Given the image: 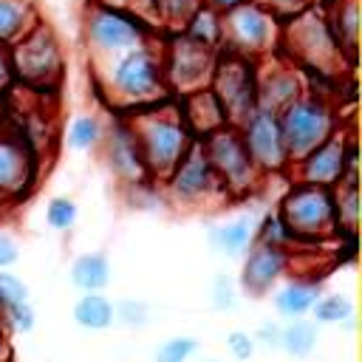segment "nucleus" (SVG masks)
I'll list each match as a JSON object with an SVG mask.
<instances>
[{"instance_id":"f257e3e1","label":"nucleus","mask_w":362,"mask_h":362,"mask_svg":"<svg viewBox=\"0 0 362 362\" xmlns=\"http://www.w3.org/2000/svg\"><path fill=\"white\" fill-rule=\"evenodd\" d=\"M96 79L99 90L107 96L110 105L122 110H141L150 105H158L170 99L161 65V48L147 40L130 51H122L116 57L96 62Z\"/></svg>"},{"instance_id":"f03ea898","label":"nucleus","mask_w":362,"mask_h":362,"mask_svg":"<svg viewBox=\"0 0 362 362\" xmlns=\"http://www.w3.org/2000/svg\"><path fill=\"white\" fill-rule=\"evenodd\" d=\"M277 54L297 65L305 76L317 74L325 79H342V68H354V62L342 54L325 11L314 6H305L300 14L283 20Z\"/></svg>"},{"instance_id":"7ed1b4c3","label":"nucleus","mask_w":362,"mask_h":362,"mask_svg":"<svg viewBox=\"0 0 362 362\" xmlns=\"http://www.w3.org/2000/svg\"><path fill=\"white\" fill-rule=\"evenodd\" d=\"M127 119L136 130V139H139V147H141V156H144V164L153 181H161L195 141L187 122L181 119L178 102L164 99L158 105L130 113Z\"/></svg>"},{"instance_id":"20e7f679","label":"nucleus","mask_w":362,"mask_h":362,"mask_svg":"<svg viewBox=\"0 0 362 362\" xmlns=\"http://www.w3.org/2000/svg\"><path fill=\"white\" fill-rule=\"evenodd\" d=\"M8 65H11V79L25 85L28 90H57L62 82V42L57 31L40 17L20 40H14L8 48Z\"/></svg>"},{"instance_id":"39448f33","label":"nucleus","mask_w":362,"mask_h":362,"mask_svg":"<svg viewBox=\"0 0 362 362\" xmlns=\"http://www.w3.org/2000/svg\"><path fill=\"white\" fill-rule=\"evenodd\" d=\"M82 31H85L88 51L99 62V59L116 57L122 51H130V48L153 40L156 25L124 6H116L107 0H93L85 8Z\"/></svg>"},{"instance_id":"423d86ee","label":"nucleus","mask_w":362,"mask_h":362,"mask_svg":"<svg viewBox=\"0 0 362 362\" xmlns=\"http://www.w3.org/2000/svg\"><path fill=\"white\" fill-rule=\"evenodd\" d=\"M274 212L283 218L297 246H308V243L314 246L322 240H334V229H337L334 189L328 187H317V184L294 178L280 195Z\"/></svg>"},{"instance_id":"0eeeda50","label":"nucleus","mask_w":362,"mask_h":362,"mask_svg":"<svg viewBox=\"0 0 362 362\" xmlns=\"http://www.w3.org/2000/svg\"><path fill=\"white\" fill-rule=\"evenodd\" d=\"M277 119H280V130H283L291 161L342 127L337 102L317 90H303L294 102H288L277 113Z\"/></svg>"},{"instance_id":"6e6552de","label":"nucleus","mask_w":362,"mask_h":362,"mask_svg":"<svg viewBox=\"0 0 362 362\" xmlns=\"http://www.w3.org/2000/svg\"><path fill=\"white\" fill-rule=\"evenodd\" d=\"M198 141L221 181L226 198H243L260 187L263 173L255 167V161L243 144V136L235 124H223Z\"/></svg>"},{"instance_id":"1a4fd4ad","label":"nucleus","mask_w":362,"mask_h":362,"mask_svg":"<svg viewBox=\"0 0 362 362\" xmlns=\"http://www.w3.org/2000/svg\"><path fill=\"white\" fill-rule=\"evenodd\" d=\"M257 71L260 59L240 57L226 48H221L215 57V68L206 88L215 93L226 113V122L235 127L257 107Z\"/></svg>"},{"instance_id":"9d476101","label":"nucleus","mask_w":362,"mask_h":362,"mask_svg":"<svg viewBox=\"0 0 362 362\" xmlns=\"http://www.w3.org/2000/svg\"><path fill=\"white\" fill-rule=\"evenodd\" d=\"M161 187H164V195L184 209L215 206L221 201H229L198 139L189 144L181 161L161 178Z\"/></svg>"},{"instance_id":"9b49d317","label":"nucleus","mask_w":362,"mask_h":362,"mask_svg":"<svg viewBox=\"0 0 362 362\" xmlns=\"http://www.w3.org/2000/svg\"><path fill=\"white\" fill-rule=\"evenodd\" d=\"M280 20L257 0H243L223 14V48L240 57L266 59L280 45Z\"/></svg>"},{"instance_id":"f8f14e48","label":"nucleus","mask_w":362,"mask_h":362,"mask_svg":"<svg viewBox=\"0 0 362 362\" xmlns=\"http://www.w3.org/2000/svg\"><path fill=\"white\" fill-rule=\"evenodd\" d=\"M356 164H359L356 161V139L339 127L325 141H320L317 147H311L308 153L294 158L288 173L297 181H308V184L334 189L345 175L359 173Z\"/></svg>"},{"instance_id":"ddd939ff","label":"nucleus","mask_w":362,"mask_h":362,"mask_svg":"<svg viewBox=\"0 0 362 362\" xmlns=\"http://www.w3.org/2000/svg\"><path fill=\"white\" fill-rule=\"evenodd\" d=\"M161 48V65L170 93H189L204 85H209L212 68H215V51H206L187 40L181 31H173Z\"/></svg>"},{"instance_id":"4468645a","label":"nucleus","mask_w":362,"mask_h":362,"mask_svg":"<svg viewBox=\"0 0 362 362\" xmlns=\"http://www.w3.org/2000/svg\"><path fill=\"white\" fill-rule=\"evenodd\" d=\"M243 144L255 161V167L263 175H274V173H288L291 167V156L280 130V119L274 110L266 107H255L240 124H238Z\"/></svg>"},{"instance_id":"2eb2a0df","label":"nucleus","mask_w":362,"mask_h":362,"mask_svg":"<svg viewBox=\"0 0 362 362\" xmlns=\"http://www.w3.org/2000/svg\"><path fill=\"white\" fill-rule=\"evenodd\" d=\"M99 150L105 156L107 173L122 187L136 189V187L153 184L150 170H147L144 156H141V147H139V139H136V130H133V124H130L127 116H119V119H113L105 127V139H102V147Z\"/></svg>"},{"instance_id":"dca6fc26","label":"nucleus","mask_w":362,"mask_h":362,"mask_svg":"<svg viewBox=\"0 0 362 362\" xmlns=\"http://www.w3.org/2000/svg\"><path fill=\"white\" fill-rule=\"evenodd\" d=\"M40 178V153L23 133L0 130V198L14 204L25 198Z\"/></svg>"},{"instance_id":"f3484780","label":"nucleus","mask_w":362,"mask_h":362,"mask_svg":"<svg viewBox=\"0 0 362 362\" xmlns=\"http://www.w3.org/2000/svg\"><path fill=\"white\" fill-rule=\"evenodd\" d=\"M294 263V255L280 246H266V243H252L243 257H240V272H238V288L249 297H266L272 288L288 277Z\"/></svg>"},{"instance_id":"a211bd4d","label":"nucleus","mask_w":362,"mask_h":362,"mask_svg":"<svg viewBox=\"0 0 362 362\" xmlns=\"http://www.w3.org/2000/svg\"><path fill=\"white\" fill-rule=\"evenodd\" d=\"M305 90V76L297 65H291L277 51L272 54V62L260 59L257 71V107L280 113L288 102H294Z\"/></svg>"},{"instance_id":"6ab92c4d","label":"nucleus","mask_w":362,"mask_h":362,"mask_svg":"<svg viewBox=\"0 0 362 362\" xmlns=\"http://www.w3.org/2000/svg\"><path fill=\"white\" fill-rule=\"evenodd\" d=\"M325 291L322 277H286L272 288V305L283 320H294V317H308L311 305L317 303V297Z\"/></svg>"},{"instance_id":"aec40b11","label":"nucleus","mask_w":362,"mask_h":362,"mask_svg":"<svg viewBox=\"0 0 362 362\" xmlns=\"http://www.w3.org/2000/svg\"><path fill=\"white\" fill-rule=\"evenodd\" d=\"M175 102H178L181 119L187 122V127H189V133H192L195 139H204L206 133H212V130L229 124V122H226V113H223V107H221V102L215 99V93H212L206 85L198 88V90L181 93Z\"/></svg>"},{"instance_id":"412c9836","label":"nucleus","mask_w":362,"mask_h":362,"mask_svg":"<svg viewBox=\"0 0 362 362\" xmlns=\"http://www.w3.org/2000/svg\"><path fill=\"white\" fill-rule=\"evenodd\" d=\"M255 223H257V215L255 212H240L235 218H226L221 223H212L209 232H206V240H209V246L218 255L243 257V252L255 243Z\"/></svg>"},{"instance_id":"4be33fe9","label":"nucleus","mask_w":362,"mask_h":362,"mask_svg":"<svg viewBox=\"0 0 362 362\" xmlns=\"http://www.w3.org/2000/svg\"><path fill=\"white\" fill-rule=\"evenodd\" d=\"M359 173L345 175L334 187V240H356L359 229Z\"/></svg>"},{"instance_id":"5701e85b","label":"nucleus","mask_w":362,"mask_h":362,"mask_svg":"<svg viewBox=\"0 0 362 362\" xmlns=\"http://www.w3.org/2000/svg\"><path fill=\"white\" fill-rule=\"evenodd\" d=\"M68 277L76 291L90 294V291H105L113 280V263L105 252H82L71 260Z\"/></svg>"},{"instance_id":"b1692460","label":"nucleus","mask_w":362,"mask_h":362,"mask_svg":"<svg viewBox=\"0 0 362 362\" xmlns=\"http://www.w3.org/2000/svg\"><path fill=\"white\" fill-rule=\"evenodd\" d=\"M328 17V25L348 57V62L356 65V45H359V0H337L328 8H322Z\"/></svg>"},{"instance_id":"393cba45","label":"nucleus","mask_w":362,"mask_h":362,"mask_svg":"<svg viewBox=\"0 0 362 362\" xmlns=\"http://www.w3.org/2000/svg\"><path fill=\"white\" fill-rule=\"evenodd\" d=\"M187 40H192L195 45L206 48V51H221L223 48V14L198 3L192 8V14L184 20V25L178 28Z\"/></svg>"},{"instance_id":"a878e982","label":"nucleus","mask_w":362,"mask_h":362,"mask_svg":"<svg viewBox=\"0 0 362 362\" xmlns=\"http://www.w3.org/2000/svg\"><path fill=\"white\" fill-rule=\"evenodd\" d=\"M71 317L82 331H107L113 328V300L102 291L79 294L71 308Z\"/></svg>"},{"instance_id":"bb28decb","label":"nucleus","mask_w":362,"mask_h":362,"mask_svg":"<svg viewBox=\"0 0 362 362\" xmlns=\"http://www.w3.org/2000/svg\"><path fill=\"white\" fill-rule=\"evenodd\" d=\"M37 20L40 11L34 0H0V48H8L14 40H20Z\"/></svg>"},{"instance_id":"cd10ccee","label":"nucleus","mask_w":362,"mask_h":362,"mask_svg":"<svg viewBox=\"0 0 362 362\" xmlns=\"http://www.w3.org/2000/svg\"><path fill=\"white\" fill-rule=\"evenodd\" d=\"M105 119L99 113H76L65 133H62V141L68 150L74 153H93L102 147V139H105Z\"/></svg>"},{"instance_id":"c85d7f7f","label":"nucleus","mask_w":362,"mask_h":362,"mask_svg":"<svg viewBox=\"0 0 362 362\" xmlns=\"http://www.w3.org/2000/svg\"><path fill=\"white\" fill-rule=\"evenodd\" d=\"M320 342V325L311 317H294L286 320L280 328V351H286L294 359H305L317 351Z\"/></svg>"},{"instance_id":"c756f323","label":"nucleus","mask_w":362,"mask_h":362,"mask_svg":"<svg viewBox=\"0 0 362 362\" xmlns=\"http://www.w3.org/2000/svg\"><path fill=\"white\" fill-rule=\"evenodd\" d=\"M308 317L317 322V325H348V328H356V305L348 294H339V291H322L317 297V303L311 305Z\"/></svg>"},{"instance_id":"7c9ffc66","label":"nucleus","mask_w":362,"mask_h":362,"mask_svg":"<svg viewBox=\"0 0 362 362\" xmlns=\"http://www.w3.org/2000/svg\"><path fill=\"white\" fill-rule=\"evenodd\" d=\"M255 243H266V246H280V249H288L294 255V235L288 232V226L283 223V218L269 209L263 215H257V223H255Z\"/></svg>"},{"instance_id":"2f4dec72","label":"nucleus","mask_w":362,"mask_h":362,"mask_svg":"<svg viewBox=\"0 0 362 362\" xmlns=\"http://www.w3.org/2000/svg\"><path fill=\"white\" fill-rule=\"evenodd\" d=\"M76 221H79V206H76L74 198H68V195H54V198L45 201V223H48L54 232L65 235V232H71V229L76 226Z\"/></svg>"},{"instance_id":"473e14b6","label":"nucleus","mask_w":362,"mask_h":362,"mask_svg":"<svg viewBox=\"0 0 362 362\" xmlns=\"http://www.w3.org/2000/svg\"><path fill=\"white\" fill-rule=\"evenodd\" d=\"M0 322L11 337H25V334H31L37 328V311H34L31 300L11 303V305H6L0 311Z\"/></svg>"},{"instance_id":"72a5a7b5","label":"nucleus","mask_w":362,"mask_h":362,"mask_svg":"<svg viewBox=\"0 0 362 362\" xmlns=\"http://www.w3.org/2000/svg\"><path fill=\"white\" fill-rule=\"evenodd\" d=\"M113 325L124 328H144L150 325V305L139 297H124L113 303Z\"/></svg>"},{"instance_id":"f704fd0d","label":"nucleus","mask_w":362,"mask_h":362,"mask_svg":"<svg viewBox=\"0 0 362 362\" xmlns=\"http://www.w3.org/2000/svg\"><path fill=\"white\" fill-rule=\"evenodd\" d=\"M198 339L189 337V334H178V337H170L164 339L156 354H153V362H189L195 354H198Z\"/></svg>"},{"instance_id":"c9c22d12","label":"nucleus","mask_w":362,"mask_h":362,"mask_svg":"<svg viewBox=\"0 0 362 362\" xmlns=\"http://www.w3.org/2000/svg\"><path fill=\"white\" fill-rule=\"evenodd\" d=\"M238 297H240V288H238V280L226 272L215 274L212 277V286H209V303L215 311H232L238 305Z\"/></svg>"},{"instance_id":"e433bc0d","label":"nucleus","mask_w":362,"mask_h":362,"mask_svg":"<svg viewBox=\"0 0 362 362\" xmlns=\"http://www.w3.org/2000/svg\"><path fill=\"white\" fill-rule=\"evenodd\" d=\"M226 351H229V356H232L235 362H249V359L255 356L257 345H255V339H252L249 331L235 328V331L226 334Z\"/></svg>"},{"instance_id":"4c0bfd02","label":"nucleus","mask_w":362,"mask_h":362,"mask_svg":"<svg viewBox=\"0 0 362 362\" xmlns=\"http://www.w3.org/2000/svg\"><path fill=\"white\" fill-rule=\"evenodd\" d=\"M280 328H283L280 320H263V322H257V328L252 331L255 345L269 348V351H280Z\"/></svg>"},{"instance_id":"58836bf2","label":"nucleus","mask_w":362,"mask_h":362,"mask_svg":"<svg viewBox=\"0 0 362 362\" xmlns=\"http://www.w3.org/2000/svg\"><path fill=\"white\" fill-rule=\"evenodd\" d=\"M257 3L266 6L280 23L288 20V17H294V14H300V11L308 6V0H257Z\"/></svg>"},{"instance_id":"ea45409f","label":"nucleus","mask_w":362,"mask_h":362,"mask_svg":"<svg viewBox=\"0 0 362 362\" xmlns=\"http://www.w3.org/2000/svg\"><path fill=\"white\" fill-rule=\"evenodd\" d=\"M17 260H20V243L8 232H0V269H11Z\"/></svg>"},{"instance_id":"a19ab883","label":"nucleus","mask_w":362,"mask_h":362,"mask_svg":"<svg viewBox=\"0 0 362 362\" xmlns=\"http://www.w3.org/2000/svg\"><path fill=\"white\" fill-rule=\"evenodd\" d=\"M0 362H14V345H11V334L3 328V322H0Z\"/></svg>"},{"instance_id":"79ce46f5","label":"nucleus","mask_w":362,"mask_h":362,"mask_svg":"<svg viewBox=\"0 0 362 362\" xmlns=\"http://www.w3.org/2000/svg\"><path fill=\"white\" fill-rule=\"evenodd\" d=\"M14 79H11V65H8V54H6V48H0V90H6L8 85H11Z\"/></svg>"},{"instance_id":"37998d69","label":"nucleus","mask_w":362,"mask_h":362,"mask_svg":"<svg viewBox=\"0 0 362 362\" xmlns=\"http://www.w3.org/2000/svg\"><path fill=\"white\" fill-rule=\"evenodd\" d=\"M204 6H209V8H215V11H221V14H226L229 8H235V6H240L243 0H201Z\"/></svg>"},{"instance_id":"c03bdc74","label":"nucleus","mask_w":362,"mask_h":362,"mask_svg":"<svg viewBox=\"0 0 362 362\" xmlns=\"http://www.w3.org/2000/svg\"><path fill=\"white\" fill-rule=\"evenodd\" d=\"M331 3H337V0H308V6H314V8H328Z\"/></svg>"},{"instance_id":"a18cd8bd","label":"nucleus","mask_w":362,"mask_h":362,"mask_svg":"<svg viewBox=\"0 0 362 362\" xmlns=\"http://www.w3.org/2000/svg\"><path fill=\"white\" fill-rule=\"evenodd\" d=\"M206 362H223V359H206Z\"/></svg>"}]
</instances>
